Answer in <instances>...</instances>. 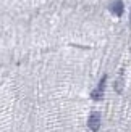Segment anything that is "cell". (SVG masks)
I'll list each match as a JSON object with an SVG mask.
<instances>
[{"instance_id":"cell-1","label":"cell","mask_w":131,"mask_h":132,"mask_svg":"<svg viewBox=\"0 0 131 132\" xmlns=\"http://www.w3.org/2000/svg\"><path fill=\"white\" fill-rule=\"evenodd\" d=\"M105 84H107V76H102V79L99 81V84H97V87L92 90V94H91V97H92L94 100H102L104 92H105Z\"/></svg>"},{"instance_id":"cell-2","label":"cell","mask_w":131,"mask_h":132,"mask_svg":"<svg viewBox=\"0 0 131 132\" xmlns=\"http://www.w3.org/2000/svg\"><path fill=\"white\" fill-rule=\"evenodd\" d=\"M88 126L92 132H99V129H100V114L97 113V111L91 113L89 119H88Z\"/></svg>"},{"instance_id":"cell-3","label":"cell","mask_w":131,"mask_h":132,"mask_svg":"<svg viewBox=\"0 0 131 132\" xmlns=\"http://www.w3.org/2000/svg\"><path fill=\"white\" fill-rule=\"evenodd\" d=\"M108 8H110V11H112L115 16H121V15H123V11H125V5H123L121 0H115V2L110 3Z\"/></svg>"},{"instance_id":"cell-4","label":"cell","mask_w":131,"mask_h":132,"mask_svg":"<svg viewBox=\"0 0 131 132\" xmlns=\"http://www.w3.org/2000/svg\"><path fill=\"white\" fill-rule=\"evenodd\" d=\"M129 26H131V15H129Z\"/></svg>"}]
</instances>
